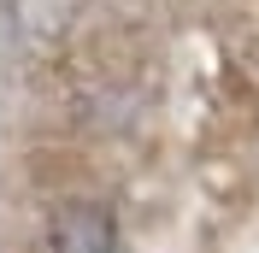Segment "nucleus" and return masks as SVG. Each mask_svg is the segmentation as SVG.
I'll return each mask as SVG.
<instances>
[{
	"label": "nucleus",
	"instance_id": "nucleus-1",
	"mask_svg": "<svg viewBox=\"0 0 259 253\" xmlns=\"http://www.w3.org/2000/svg\"><path fill=\"white\" fill-rule=\"evenodd\" d=\"M48 253H118V218L95 200L65 206L48 230Z\"/></svg>",
	"mask_w": 259,
	"mask_h": 253
}]
</instances>
